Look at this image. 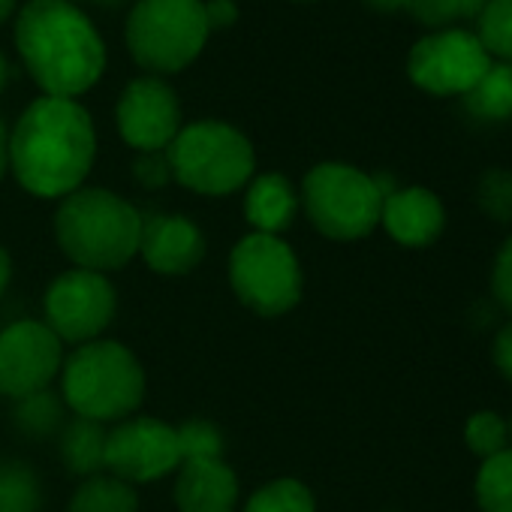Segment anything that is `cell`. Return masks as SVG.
I'll use <instances>...</instances> for the list:
<instances>
[{
	"label": "cell",
	"mask_w": 512,
	"mask_h": 512,
	"mask_svg": "<svg viewBox=\"0 0 512 512\" xmlns=\"http://www.w3.org/2000/svg\"><path fill=\"white\" fill-rule=\"evenodd\" d=\"M115 317V290L100 272L73 269L46 290V326L73 344H91Z\"/></svg>",
	"instance_id": "obj_10"
},
{
	"label": "cell",
	"mask_w": 512,
	"mask_h": 512,
	"mask_svg": "<svg viewBox=\"0 0 512 512\" xmlns=\"http://www.w3.org/2000/svg\"><path fill=\"white\" fill-rule=\"evenodd\" d=\"M229 281L235 296L263 317H281L302 299L299 260L278 235L241 238L229 256Z\"/></svg>",
	"instance_id": "obj_8"
},
{
	"label": "cell",
	"mask_w": 512,
	"mask_h": 512,
	"mask_svg": "<svg viewBox=\"0 0 512 512\" xmlns=\"http://www.w3.org/2000/svg\"><path fill=\"white\" fill-rule=\"evenodd\" d=\"M106 467L124 482H154L181 467L175 428L160 419H130L106 434Z\"/></svg>",
	"instance_id": "obj_13"
},
{
	"label": "cell",
	"mask_w": 512,
	"mask_h": 512,
	"mask_svg": "<svg viewBox=\"0 0 512 512\" xmlns=\"http://www.w3.org/2000/svg\"><path fill=\"white\" fill-rule=\"evenodd\" d=\"M380 223L404 247H428L446 226L443 202L428 187H398L383 199Z\"/></svg>",
	"instance_id": "obj_15"
},
{
	"label": "cell",
	"mask_w": 512,
	"mask_h": 512,
	"mask_svg": "<svg viewBox=\"0 0 512 512\" xmlns=\"http://www.w3.org/2000/svg\"><path fill=\"white\" fill-rule=\"evenodd\" d=\"M476 205L488 220L512 226V169H485L476 181Z\"/></svg>",
	"instance_id": "obj_26"
},
{
	"label": "cell",
	"mask_w": 512,
	"mask_h": 512,
	"mask_svg": "<svg viewBox=\"0 0 512 512\" xmlns=\"http://www.w3.org/2000/svg\"><path fill=\"white\" fill-rule=\"evenodd\" d=\"M473 491L479 512H512V446L482 461Z\"/></svg>",
	"instance_id": "obj_21"
},
{
	"label": "cell",
	"mask_w": 512,
	"mask_h": 512,
	"mask_svg": "<svg viewBox=\"0 0 512 512\" xmlns=\"http://www.w3.org/2000/svg\"><path fill=\"white\" fill-rule=\"evenodd\" d=\"M205 7V22L208 31H226L238 22V7L235 0H202Z\"/></svg>",
	"instance_id": "obj_32"
},
{
	"label": "cell",
	"mask_w": 512,
	"mask_h": 512,
	"mask_svg": "<svg viewBox=\"0 0 512 512\" xmlns=\"http://www.w3.org/2000/svg\"><path fill=\"white\" fill-rule=\"evenodd\" d=\"M491 67L479 37L464 28H446L422 37L407 55L410 82L434 97H461Z\"/></svg>",
	"instance_id": "obj_9"
},
{
	"label": "cell",
	"mask_w": 512,
	"mask_h": 512,
	"mask_svg": "<svg viewBox=\"0 0 512 512\" xmlns=\"http://www.w3.org/2000/svg\"><path fill=\"white\" fill-rule=\"evenodd\" d=\"M464 443L482 461L509 449V425L494 410H479L464 422Z\"/></svg>",
	"instance_id": "obj_27"
},
{
	"label": "cell",
	"mask_w": 512,
	"mask_h": 512,
	"mask_svg": "<svg viewBox=\"0 0 512 512\" xmlns=\"http://www.w3.org/2000/svg\"><path fill=\"white\" fill-rule=\"evenodd\" d=\"M139 253L157 275H187L202 263L205 238L181 214H151L142 217Z\"/></svg>",
	"instance_id": "obj_14"
},
{
	"label": "cell",
	"mask_w": 512,
	"mask_h": 512,
	"mask_svg": "<svg viewBox=\"0 0 512 512\" xmlns=\"http://www.w3.org/2000/svg\"><path fill=\"white\" fill-rule=\"evenodd\" d=\"M61 416H64V407H61V401H58L49 389L22 398L19 407H16V422H19V428L28 431V434H37V437L55 431V428L61 425Z\"/></svg>",
	"instance_id": "obj_28"
},
{
	"label": "cell",
	"mask_w": 512,
	"mask_h": 512,
	"mask_svg": "<svg viewBox=\"0 0 512 512\" xmlns=\"http://www.w3.org/2000/svg\"><path fill=\"white\" fill-rule=\"evenodd\" d=\"M302 199L311 223L338 241L365 238L380 223L383 196L374 175L347 163H320L302 181Z\"/></svg>",
	"instance_id": "obj_7"
},
{
	"label": "cell",
	"mask_w": 512,
	"mask_h": 512,
	"mask_svg": "<svg viewBox=\"0 0 512 512\" xmlns=\"http://www.w3.org/2000/svg\"><path fill=\"white\" fill-rule=\"evenodd\" d=\"M244 512H317L314 494L299 479H275L253 491Z\"/></svg>",
	"instance_id": "obj_24"
},
{
	"label": "cell",
	"mask_w": 512,
	"mask_h": 512,
	"mask_svg": "<svg viewBox=\"0 0 512 512\" xmlns=\"http://www.w3.org/2000/svg\"><path fill=\"white\" fill-rule=\"evenodd\" d=\"M296 190L281 172H266L253 178L244 196V214L250 226L263 235H278L284 232L293 217H296Z\"/></svg>",
	"instance_id": "obj_17"
},
{
	"label": "cell",
	"mask_w": 512,
	"mask_h": 512,
	"mask_svg": "<svg viewBox=\"0 0 512 512\" xmlns=\"http://www.w3.org/2000/svg\"><path fill=\"white\" fill-rule=\"evenodd\" d=\"M7 82H10V61H7L4 52H0V94H4Z\"/></svg>",
	"instance_id": "obj_39"
},
{
	"label": "cell",
	"mask_w": 512,
	"mask_h": 512,
	"mask_svg": "<svg viewBox=\"0 0 512 512\" xmlns=\"http://www.w3.org/2000/svg\"><path fill=\"white\" fill-rule=\"evenodd\" d=\"M491 362H494V368L512 383V323H506V326L494 335Z\"/></svg>",
	"instance_id": "obj_33"
},
{
	"label": "cell",
	"mask_w": 512,
	"mask_h": 512,
	"mask_svg": "<svg viewBox=\"0 0 512 512\" xmlns=\"http://www.w3.org/2000/svg\"><path fill=\"white\" fill-rule=\"evenodd\" d=\"M476 37L488 58L512 64V0H488L476 19Z\"/></svg>",
	"instance_id": "obj_23"
},
{
	"label": "cell",
	"mask_w": 512,
	"mask_h": 512,
	"mask_svg": "<svg viewBox=\"0 0 512 512\" xmlns=\"http://www.w3.org/2000/svg\"><path fill=\"white\" fill-rule=\"evenodd\" d=\"M10 275H13V263H10V253L0 247V296H4L7 284H10Z\"/></svg>",
	"instance_id": "obj_36"
},
{
	"label": "cell",
	"mask_w": 512,
	"mask_h": 512,
	"mask_svg": "<svg viewBox=\"0 0 512 512\" xmlns=\"http://www.w3.org/2000/svg\"><path fill=\"white\" fill-rule=\"evenodd\" d=\"M172 178L205 196H226L253 178L256 154L250 139L223 121H196L178 130L166 148Z\"/></svg>",
	"instance_id": "obj_6"
},
{
	"label": "cell",
	"mask_w": 512,
	"mask_h": 512,
	"mask_svg": "<svg viewBox=\"0 0 512 512\" xmlns=\"http://www.w3.org/2000/svg\"><path fill=\"white\" fill-rule=\"evenodd\" d=\"M97 157L88 109L67 97H40L10 133V169L40 199H64L82 187Z\"/></svg>",
	"instance_id": "obj_1"
},
{
	"label": "cell",
	"mask_w": 512,
	"mask_h": 512,
	"mask_svg": "<svg viewBox=\"0 0 512 512\" xmlns=\"http://www.w3.org/2000/svg\"><path fill=\"white\" fill-rule=\"evenodd\" d=\"M16 49L43 97L79 100L106 73V43L73 0H28L16 13Z\"/></svg>",
	"instance_id": "obj_2"
},
{
	"label": "cell",
	"mask_w": 512,
	"mask_h": 512,
	"mask_svg": "<svg viewBox=\"0 0 512 512\" xmlns=\"http://www.w3.org/2000/svg\"><path fill=\"white\" fill-rule=\"evenodd\" d=\"M133 175L142 187L154 190V187H163L172 181V166H169V157L166 151H148V154H139L133 160Z\"/></svg>",
	"instance_id": "obj_31"
},
{
	"label": "cell",
	"mask_w": 512,
	"mask_h": 512,
	"mask_svg": "<svg viewBox=\"0 0 512 512\" xmlns=\"http://www.w3.org/2000/svg\"><path fill=\"white\" fill-rule=\"evenodd\" d=\"M181 512H232L238 503V479L220 458L184 461L175 482Z\"/></svg>",
	"instance_id": "obj_16"
},
{
	"label": "cell",
	"mask_w": 512,
	"mask_h": 512,
	"mask_svg": "<svg viewBox=\"0 0 512 512\" xmlns=\"http://www.w3.org/2000/svg\"><path fill=\"white\" fill-rule=\"evenodd\" d=\"M145 398V374L136 356L115 341L82 344L64 365V401L94 422L133 413Z\"/></svg>",
	"instance_id": "obj_5"
},
{
	"label": "cell",
	"mask_w": 512,
	"mask_h": 512,
	"mask_svg": "<svg viewBox=\"0 0 512 512\" xmlns=\"http://www.w3.org/2000/svg\"><path fill=\"white\" fill-rule=\"evenodd\" d=\"M178 437V455L181 464L184 461H202V458H220L223 455V437L211 422H184L181 428H175Z\"/></svg>",
	"instance_id": "obj_29"
},
{
	"label": "cell",
	"mask_w": 512,
	"mask_h": 512,
	"mask_svg": "<svg viewBox=\"0 0 512 512\" xmlns=\"http://www.w3.org/2000/svg\"><path fill=\"white\" fill-rule=\"evenodd\" d=\"M202 0H136L124 40L133 61L148 76H172L187 70L208 43Z\"/></svg>",
	"instance_id": "obj_4"
},
{
	"label": "cell",
	"mask_w": 512,
	"mask_h": 512,
	"mask_svg": "<svg viewBox=\"0 0 512 512\" xmlns=\"http://www.w3.org/2000/svg\"><path fill=\"white\" fill-rule=\"evenodd\" d=\"M491 296L494 302L512 314V235L500 244L494 266H491Z\"/></svg>",
	"instance_id": "obj_30"
},
{
	"label": "cell",
	"mask_w": 512,
	"mask_h": 512,
	"mask_svg": "<svg viewBox=\"0 0 512 512\" xmlns=\"http://www.w3.org/2000/svg\"><path fill=\"white\" fill-rule=\"evenodd\" d=\"M61 455L70 473H82L91 476L100 467H106V431L103 422L94 419H76L73 425H67L64 437H61Z\"/></svg>",
	"instance_id": "obj_19"
},
{
	"label": "cell",
	"mask_w": 512,
	"mask_h": 512,
	"mask_svg": "<svg viewBox=\"0 0 512 512\" xmlns=\"http://www.w3.org/2000/svg\"><path fill=\"white\" fill-rule=\"evenodd\" d=\"M10 169V130L0 121V178Z\"/></svg>",
	"instance_id": "obj_35"
},
{
	"label": "cell",
	"mask_w": 512,
	"mask_h": 512,
	"mask_svg": "<svg viewBox=\"0 0 512 512\" xmlns=\"http://www.w3.org/2000/svg\"><path fill=\"white\" fill-rule=\"evenodd\" d=\"M485 4L488 0H410L407 10L419 25L431 31H446L461 22H476Z\"/></svg>",
	"instance_id": "obj_25"
},
{
	"label": "cell",
	"mask_w": 512,
	"mask_h": 512,
	"mask_svg": "<svg viewBox=\"0 0 512 512\" xmlns=\"http://www.w3.org/2000/svg\"><path fill=\"white\" fill-rule=\"evenodd\" d=\"M43 491L31 467L0 461V512H40Z\"/></svg>",
	"instance_id": "obj_22"
},
{
	"label": "cell",
	"mask_w": 512,
	"mask_h": 512,
	"mask_svg": "<svg viewBox=\"0 0 512 512\" xmlns=\"http://www.w3.org/2000/svg\"><path fill=\"white\" fill-rule=\"evenodd\" d=\"M115 124L121 139L139 154L166 151L181 130L178 94L160 76H139L121 91Z\"/></svg>",
	"instance_id": "obj_12"
},
{
	"label": "cell",
	"mask_w": 512,
	"mask_h": 512,
	"mask_svg": "<svg viewBox=\"0 0 512 512\" xmlns=\"http://www.w3.org/2000/svg\"><path fill=\"white\" fill-rule=\"evenodd\" d=\"M506 425H509V443H512V416H509V422H506Z\"/></svg>",
	"instance_id": "obj_40"
},
{
	"label": "cell",
	"mask_w": 512,
	"mask_h": 512,
	"mask_svg": "<svg viewBox=\"0 0 512 512\" xmlns=\"http://www.w3.org/2000/svg\"><path fill=\"white\" fill-rule=\"evenodd\" d=\"M362 4H368L377 13H398L410 7V0H362Z\"/></svg>",
	"instance_id": "obj_34"
},
{
	"label": "cell",
	"mask_w": 512,
	"mask_h": 512,
	"mask_svg": "<svg viewBox=\"0 0 512 512\" xmlns=\"http://www.w3.org/2000/svg\"><path fill=\"white\" fill-rule=\"evenodd\" d=\"M55 235L61 250L79 269L112 272L139 253L142 214L118 193L103 187H79L64 196Z\"/></svg>",
	"instance_id": "obj_3"
},
{
	"label": "cell",
	"mask_w": 512,
	"mask_h": 512,
	"mask_svg": "<svg viewBox=\"0 0 512 512\" xmlns=\"http://www.w3.org/2000/svg\"><path fill=\"white\" fill-rule=\"evenodd\" d=\"M461 109L476 124L512 121V64L491 61L479 82L467 94H461Z\"/></svg>",
	"instance_id": "obj_18"
},
{
	"label": "cell",
	"mask_w": 512,
	"mask_h": 512,
	"mask_svg": "<svg viewBox=\"0 0 512 512\" xmlns=\"http://www.w3.org/2000/svg\"><path fill=\"white\" fill-rule=\"evenodd\" d=\"M70 512H139V497L118 476H91L73 494Z\"/></svg>",
	"instance_id": "obj_20"
},
{
	"label": "cell",
	"mask_w": 512,
	"mask_h": 512,
	"mask_svg": "<svg viewBox=\"0 0 512 512\" xmlns=\"http://www.w3.org/2000/svg\"><path fill=\"white\" fill-rule=\"evenodd\" d=\"M19 10V0H0V28H4Z\"/></svg>",
	"instance_id": "obj_37"
},
{
	"label": "cell",
	"mask_w": 512,
	"mask_h": 512,
	"mask_svg": "<svg viewBox=\"0 0 512 512\" xmlns=\"http://www.w3.org/2000/svg\"><path fill=\"white\" fill-rule=\"evenodd\" d=\"M73 4H76V7H79V4H91V7H106V10H112V7L127 4V0H73Z\"/></svg>",
	"instance_id": "obj_38"
},
{
	"label": "cell",
	"mask_w": 512,
	"mask_h": 512,
	"mask_svg": "<svg viewBox=\"0 0 512 512\" xmlns=\"http://www.w3.org/2000/svg\"><path fill=\"white\" fill-rule=\"evenodd\" d=\"M61 371V338L37 320L13 323L0 332V395L28 398L49 389Z\"/></svg>",
	"instance_id": "obj_11"
}]
</instances>
